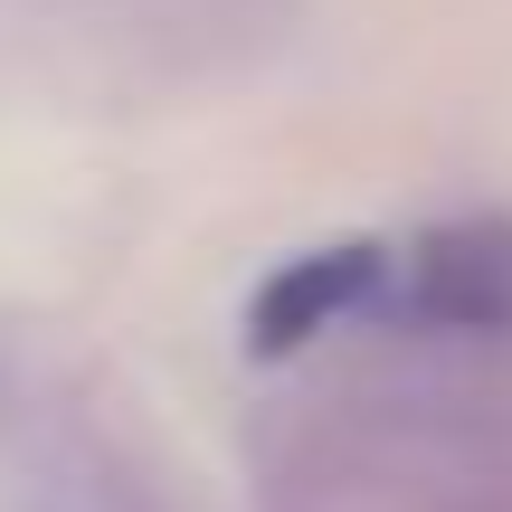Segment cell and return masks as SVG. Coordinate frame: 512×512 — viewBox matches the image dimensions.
I'll use <instances>...</instances> for the list:
<instances>
[{"instance_id":"cell-1","label":"cell","mask_w":512,"mask_h":512,"mask_svg":"<svg viewBox=\"0 0 512 512\" xmlns=\"http://www.w3.org/2000/svg\"><path fill=\"white\" fill-rule=\"evenodd\" d=\"M370 285H380V247H313V256H285V266L256 285V304H247V342H256V351H304L313 332H332Z\"/></svg>"}]
</instances>
